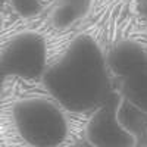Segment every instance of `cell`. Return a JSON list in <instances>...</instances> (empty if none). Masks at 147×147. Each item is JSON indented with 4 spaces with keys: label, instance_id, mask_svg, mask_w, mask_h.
Wrapping results in <instances>:
<instances>
[{
    "label": "cell",
    "instance_id": "cell-1",
    "mask_svg": "<svg viewBox=\"0 0 147 147\" xmlns=\"http://www.w3.org/2000/svg\"><path fill=\"white\" fill-rule=\"evenodd\" d=\"M41 81L60 107L75 113L94 112L115 93L106 55L88 34L74 38Z\"/></svg>",
    "mask_w": 147,
    "mask_h": 147
},
{
    "label": "cell",
    "instance_id": "cell-2",
    "mask_svg": "<svg viewBox=\"0 0 147 147\" xmlns=\"http://www.w3.org/2000/svg\"><path fill=\"white\" fill-rule=\"evenodd\" d=\"M53 99L31 97L15 103L13 125L21 138L32 147H57L68 137V119Z\"/></svg>",
    "mask_w": 147,
    "mask_h": 147
},
{
    "label": "cell",
    "instance_id": "cell-3",
    "mask_svg": "<svg viewBox=\"0 0 147 147\" xmlns=\"http://www.w3.org/2000/svg\"><path fill=\"white\" fill-rule=\"evenodd\" d=\"M47 56V41L41 34L34 31L19 32L5 44L0 57V69L3 75L43 80L49 69Z\"/></svg>",
    "mask_w": 147,
    "mask_h": 147
},
{
    "label": "cell",
    "instance_id": "cell-4",
    "mask_svg": "<svg viewBox=\"0 0 147 147\" xmlns=\"http://www.w3.org/2000/svg\"><path fill=\"white\" fill-rule=\"evenodd\" d=\"M122 102L121 93H113L93 112L85 136L93 147H136L137 137L121 124L118 110Z\"/></svg>",
    "mask_w": 147,
    "mask_h": 147
},
{
    "label": "cell",
    "instance_id": "cell-5",
    "mask_svg": "<svg viewBox=\"0 0 147 147\" xmlns=\"http://www.w3.org/2000/svg\"><path fill=\"white\" fill-rule=\"evenodd\" d=\"M106 60L110 74L124 80L147 66V50L137 41L122 40L109 50Z\"/></svg>",
    "mask_w": 147,
    "mask_h": 147
},
{
    "label": "cell",
    "instance_id": "cell-6",
    "mask_svg": "<svg viewBox=\"0 0 147 147\" xmlns=\"http://www.w3.org/2000/svg\"><path fill=\"white\" fill-rule=\"evenodd\" d=\"M121 96L147 113V66L122 80Z\"/></svg>",
    "mask_w": 147,
    "mask_h": 147
},
{
    "label": "cell",
    "instance_id": "cell-7",
    "mask_svg": "<svg viewBox=\"0 0 147 147\" xmlns=\"http://www.w3.org/2000/svg\"><path fill=\"white\" fill-rule=\"evenodd\" d=\"M118 116L121 124L124 125L131 134L136 136V132L140 128H146L147 129V113L140 110L137 106L131 105L129 102L122 99L119 110H118ZM137 137V136H136Z\"/></svg>",
    "mask_w": 147,
    "mask_h": 147
},
{
    "label": "cell",
    "instance_id": "cell-8",
    "mask_svg": "<svg viewBox=\"0 0 147 147\" xmlns=\"http://www.w3.org/2000/svg\"><path fill=\"white\" fill-rule=\"evenodd\" d=\"M7 2L15 13L22 18H34L43 10L41 0H7Z\"/></svg>",
    "mask_w": 147,
    "mask_h": 147
},
{
    "label": "cell",
    "instance_id": "cell-9",
    "mask_svg": "<svg viewBox=\"0 0 147 147\" xmlns=\"http://www.w3.org/2000/svg\"><path fill=\"white\" fill-rule=\"evenodd\" d=\"M82 13L84 12L80 10L78 7H75V6L59 5L57 9L55 10V13H53V21L59 27H66L69 24H72L74 21H77Z\"/></svg>",
    "mask_w": 147,
    "mask_h": 147
},
{
    "label": "cell",
    "instance_id": "cell-10",
    "mask_svg": "<svg viewBox=\"0 0 147 147\" xmlns=\"http://www.w3.org/2000/svg\"><path fill=\"white\" fill-rule=\"evenodd\" d=\"M59 5H71V6H75L80 10L85 12L90 5V0H57Z\"/></svg>",
    "mask_w": 147,
    "mask_h": 147
},
{
    "label": "cell",
    "instance_id": "cell-11",
    "mask_svg": "<svg viewBox=\"0 0 147 147\" xmlns=\"http://www.w3.org/2000/svg\"><path fill=\"white\" fill-rule=\"evenodd\" d=\"M140 10H141V15L144 16V19L147 21V0H143V2H141Z\"/></svg>",
    "mask_w": 147,
    "mask_h": 147
},
{
    "label": "cell",
    "instance_id": "cell-12",
    "mask_svg": "<svg viewBox=\"0 0 147 147\" xmlns=\"http://www.w3.org/2000/svg\"><path fill=\"white\" fill-rule=\"evenodd\" d=\"M143 147H147V146H143Z\"/></svg>",
    "mask_w": 147,
    "mask_h": 147
}]
</instances>
